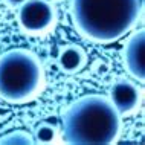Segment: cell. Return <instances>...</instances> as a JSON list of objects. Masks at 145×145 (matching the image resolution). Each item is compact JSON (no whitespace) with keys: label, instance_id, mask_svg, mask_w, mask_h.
<instances>
[{"label":"cell","instance_id":"obj_1","mask_svg":"<svg viewBox=\"0 0 145 145\" xmlns=\"http://www.w3.org/2000/svg\"><path fill=\"white\" fill-rule=\"evenodd\" d=\"M142 8L144 0H70V20L83 38L108 44L136 28Z\"/></svg>","mask_w":145,"mask_h":145},{"label":"cell","instance_id":"obj_2","mask_svg":"<svg viewBox=\"0 0 145 145\" xmlns=\"http://www.w3.org/2000/svg\"><path fill=\"white\" fill-rule=\"evenodd\" d=\"M122 116L108 96H80L63 115V142L70 145H112L121 135Z\"/></svg>","mask_w":145,"mask_h":145},{"label":"cell","instance_id":"obj_3","mask_svg":"<svg viewBox=\"0 0 145 145\" xmlns=\"http://www.w3.org/2000/svg\"><path fill=\"white\" fill-rule=\"evenodd\" d=\"M44 86V67L37 54L15 48L0 55V98L9 104L35 99Z\"/></svg>","mask_w":145,"mask_h":145},{"label":"cell","instance_id":"obj_4","mask_svg":"<svg viewBox=\"0 0 145 145\" xmlns=\"http://www.w3.org/2000/svg\"><path fill=\"white\" fill-rule=\"evenodd\" d=\"M17 22L25 34L43 35L55 26L57 8L50 0H26L18 6Z\"/></svg>","mask_w":145,"mask_h":145},{"label":"cell","instance_id":"obj_5","mask_svg":"<svg viewBox=\"0 0 145 145\" xmlns=\"http://www.w3.org/2000/svg\"><path fill=\"white\" fill-rule=\"evenodd\" d=\"M144 92L135 80L118 78L108 89V99L121 116H131L142 104Z\"/></svg>","mask_w":145,"mask_h":145},{"label":"cell","instance_id":"obj_6","mask_svg":"<svg viewBox=\"0 0 145 145\" xmlns=\"http://www.w3.org/2000/svg\"><path fill=\"white\" fill-rule=\"evenodd\" d=\"M144 44H145V31L139 29L128 35L122 50V63L127 73L133 80L144 83L145 81V58H144Z\"/></svg>","mask_w":145,"mask_h":145},{"label":"cell","instance_id":"obj_7","mask_svg":"<svg viewBox=\"0 0 145 145\" xmlns=\"http://www.w3.org/2000/svg\"><path fill=\"white\" fill-rule=\"evenodd\" d=\"M57 64L61 72L73 75V73L83 70L84 66L87 64V54L80 44L69 43V44H64L63 48H60Z\"/></svg>","mask_w":145,"mask_h":145},{"label":"cell","instance_id":"obj_8","mask_svg":"<svg viewBox=\"0 0 145 145\" xmlns=\"http://www.w3.org/2000/svg\"><path fill=\"white\" fill-rule=\"evenodd\" d=\"M34 142L40 145H49L54 144L58 138L57 127L50 122H40L34 130Z\"/></svg>","mask_w":145,"mask_h":145},{"label":"cell","instance_id":"obj_9","mask_svg":"<svg viewBox=\"0 0 145 145\" xmlns=\"http://www.w3.org/2000/svg\"><path fill=\"white\" fill-rule=\"evenodd\" d=\"M34 138L26 130H12L0 136V145H32Z\"/></svg>","mask_w":145,"mask_h":145},{"label":"cell","instance_id":"obj_10","mask_svg":"<svg viewBox=\"0 0 145 145\" xmlns=\"http://www.w3.org/2000/svg\"><path fill=\"white\" fill-rule=\"evenodd\" d=\"M93 70H95L96 73H99V75H103V73H105L108 70V64H107V61H104V60H95L93 61Z\"/></svg>","mask_w":145,"mask_h":145},{"label":"cell","instance_id":"obj_11","mask_svg":"<svg viewBox=\"0 0 145 145\" xmlns=\"http://www.w3.org/2000/svg\"><path fill=\"white\" fill-rule=\"evenodd\" d=\"M26 0H6V3L9 5L11 8H15V6H20L22 3H25Z\"/></svg>","mask_w":145,"mask_h":145},{"label":"cell","instance_id":"obj_12","mask_svg":"<svg viewBox=\"0 0 145 145\" xmlns=\"http://www.w3.org/2000/svg\"><path fill=\"white\" fill-rule=\"evenodd\" d=\"M52 2H61V0H52Z\"/></svg>","mask_w":145,"mask_h":145}]
</instances>
